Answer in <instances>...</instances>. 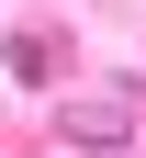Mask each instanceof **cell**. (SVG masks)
<instances>
[{
    "instance_id": "1",
    "label": "cell",
    "mask_w": 146,
    "mask_h": 158,
    "mask_svg": "<svg viewBox=\"0 0 146 158\" xmlns=\"http://www.w3.org/2000/svg\"><path fill=\"white\" fill-rule=\"evenodd\" d=\"M135 124H146V90H79V102H56V135L68 147H101V158L135 147Z\"/></svg>"
},
{
    "instance_id": "2",
    "label": "cell",
    "mask_w": 146,
    "mask_h": 158,
    "mask_svg": "<svg viewBox=\"0 0 146 158\" xmlns=\"http://www.w3.org/2000/svg\"><path fill=\"white\" fill-rule=\"evenodd\" d=\"M11 79H56V34H11Z\"/></svg>"
}]
</instances>
